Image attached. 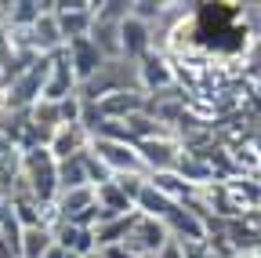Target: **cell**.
Instances as JSON below:
<instances>
[{
	"label": "cell",
	"instance_id": "cell-1",
	"mask_svg": "<svg viewBox=\"0 0 261 258\" xmlns=\"http://www.w3.org/2000/svg\"><path fill=\"white\" fill-rule=\"evenodd\" d=\"M22 178H25L29 193L44 207L58 204V160H55V153L47 146L22 149Z\"/></svg>",
	"mask_w": 261,
	"mask_h": 258
},
{
	"label": "cell",
	"instance_id": "cell-2",
	"mask_svg": "<svg viewBox=\"0 0 261 258\" xmlns=\"http://www.w3.org/2000/svg\"><path fill=\"white\" fill-rule=\"evenodd\" d=\"M91 153L102 160L113 175H149V168H145L138 146L113 142V138H94V142H91Z\"/></svg>",
	"mask_w": 261,
	"mask_h": 258
},
{
	"label": "cell",
	"instance_id": "cell-3",
	"mask_svg": "<svg viewBox=\"0 0 261 258\" xmlns=\"http://www.w3.org/2000/svg\"><path fill=\"white\" fill-rule=\"evenodd\" d=\"M171 240L174 237L167 229V222H156V218L138 215V222H135V229H130V237L123 240V247L135 258H160V251L167 247Z\"/></svg>",
	"mask_w": 261,
	"mask_h": 258
},
{
	"label": "cell",
	"instance_id": "cell-4",
	"mask_svg": "<svg viewBox=\"0 0 261 258\" xmlns=\"http://www.w3.org/2000/svg\"><path fill=\"white\" fill-rule=\"evenodd\" d=\"M138 84L145 95H163V91H174L178 87V73H174V62L163 55V51H149L138 62Z\"/></svg>",
	"mask_w": 261,
	"mask_h": 258
},
{
	"label": "cell",
	"instance_id": "cell-5",
	"mask_svg": "<svg viewBox=\"0 0 261 258\" xmlns=\"http://www.w3.org/2000/svg\"><path fill=\"white\" fill-rule=\"evenodd\" d=\"M73 95H80V80H76V69H73L69 55L62 48V51L51 55V73H47V84H44V99L47 102H65V99H73Z\"/></svg>",
	"mask_w": 261,
	"mask_h": 258
},
{
	"label": "cell",
	"instance_id": "cell-6",
	"mask_svg": "<svg viewBox=\"0 0 261 258\" xmlns=\"http://www.w3.org/2000/svg\"><path fill=\"white\" fill-rule=\"evenodd\" d=\"M138 153H142V160H145L149 175H160V171H174L185 149H181L178 135H163V138H149V142H138Z\"/></svg>",
	"mask_w": 261,
	"mask_h": 258
},
{
	"label": "cell",
	"instance_id": "cell-7",
	"mask_svg": "<svg viewBox=\"0 0 261 258\" xmlns=\"http://www.w3.org/2000/svg\"><path fill=\"white\" fill-rule=\"evenodd\" d=\"M65 55H69V62H73V69H76V80H80V84H87V80L109 62V58L102 55V48H98L91 37L69 40V44H65Z\"/></svg>",
	"mask_w": 261,
	"mask_h": 258
},
{
	"label": "cell",
	"instance_id": "cell-8",
	"mask_svg": "<svg viewBox=\"0 0 261 258\" xmlns=\"http://www.w3.org/2000/svg\"><path fill=\"white\" fill-rule=\"evenodd\" d=\"M120 44H123V58H127V62H142V58L152 51V44H156V29L130 15V18H123V26H120Z\"/></svg>",
	"mask_w": 261,
	"mask_h": 258
},
{
	"label": "cell",
	"instance_id": "cell-9",
	"mask_svg": "<svg viewBox=\"0 0 261 258\" xmlns=\"http://www.w3.org/2000/svg\"><path fill=\"white\" fill-rule=\"evenodd\" d=\"M91 142H94V135L87 131L84 124H65V127H58L55 131V138H51V153H55V160H69V156H84V153H91Z\"/></svg>",
	"mask_w": 261,
	"mask_h": 258
},
{
	"label": "cell",
	"instance_id": "cell-10",
	"mask_svg": "<svg viewBox=\"0 0 261 258\" xmlns=\"http://www.w3.org/2000/svg\"><path fill=\"white\" fill-rule=\"evenodd\" d=\"M98 204V189L94 185H84V189H69V193H62L58 197V222H73V218H80L84 211H91Z\"/></svg>",
	"mask_w": 261,
	"mask_h": 258
},
{
	"label": "cell",
	"instance_id": "cell-11",
	"mask_svg": "<svg viewBox=\"0 0 261 258\" xmlns=\"http://www.w3.org/2000/svg\"><path fill=\"white\" fill-rule=\"evenodd\" d=\"M135 207H138V215H145V218H156V222H167L174 211H178V204L167 197V193H160L152 182L138 193V200H135Z\"/></svg>",
	"mask_w": 261,
	"mask_h": 258
},
{
	"label": "cell",
	"instance_id": "cell-12",
	"mask_svg": "<svg viewBox=\"0 0 261 258\" xmlns=\"http://www.w3.org/2000/svg\"><path fill=\"white\" fill-rule=\"evenodd\" d=\"M135 222H138V211L135 215H120V218H109L102 225H94V247L98 251H106V247H116L130 237V229H135Z\"/></svg>",
	"mask_w": 261,
	"mask_h": 258
},
{
	"label": "cell",
	"instance_id": "cell-13",
	"mask_svg": "<svg viewBox=\"0 0 261 258\" xmlns=\"http://www.w3.org/2000/svg\"><path fill=\"white\" fill-rule=\"evenodd\" d=\"M55 240L62 251H73V254H94V233L91 229H80L73 222H58L55 225Z\"/></svg>",
	"mask_w": 261,
	"mask_h": 258
},
{
	"label": "cell",
	"instance_id": "cell-14",
	"mask_svg": "<svg viewBox=\"0 0 261 258\" xmlns=\"http://www.w3.org/2000/svg\"><path fill=\"white\" fill-rule=\"evenodd\" d=\"M120 26L123 22H106L94 15V29H91V40L102 48L106 58H123V44H120Z\"/></svg>",
	"mask_w": 261,
	"mask_h": 258
},
{
	"label": "cell",
	"instance_id": "cell-15",
	"mask_svg": "<svg viewBox=\"0 0 261 258\" xmlns=\"http://www.w3.org/2000/svg\"><path fill=\"white\" fill-rule=\"evenodd\" d=\"M55 229L51 225H29L25 237H22V258H47L55 247Z\"/></svg>",
	"mask_w": 261,
	"mask_h": 258
},
{
	"label": "cell",
	"instance_id": "cell-16",
	"mask_svg": "<svg viewBox=\"0 0 261 258\" xmlns=\"http://www.w3.org/2000/svg\"><path fill=\"white\" fill-rule=\"evenodd\" d=\"M84 185H91L84 156L58 160V197H62V193H69V189H84Z\"/></svg>",
	"mask_w": 261,
	"mask_h": 258
},
{
	"label": "cell",
	"instance_id": "cell-17",
	"mask_svg": "<svg viewBox=\"0 0 261 258\" xmlns=\"http://www.w3.org/2000/svg\"><path fill=\"white\" fill-rule=\"evenodd\" d=\"M98 204H102L109 215H135V211H138V207H135V200H130L116 182L98 185Z\"/></svg>",
	"mask_w": 261,
	"mask_h": 258
},
{
	"label": "cell",
	"instance_id": "cell-18",
	"mask_svg": "<svg viewBox=\"0 0 261 258\" xmlns=\"http://www.w3.org/2000/svg\"><path fill=\"white\" fill-rule=\"evenodd\" d=\"M160 258H185V251H181V244H178V240H171L167 247L160 251Z\"/></svg>",
	"mask_w": 261,
	"mask_h": 258
},
{
	"label": "cell",
	"instance_id": "cell-19",
	"mask_svg": "<svg viewBox=\"0 0 261 258\" xmlns=\"http://www.w3.org/2000/svg\"><path fill=\"white\" fill-rule=\"evenodd\" d=\"M254 40H261V33H257V37H254Z\"/></svg>",
	"mask_w": 261,
	"mask_h": 258
}]
</instances>
